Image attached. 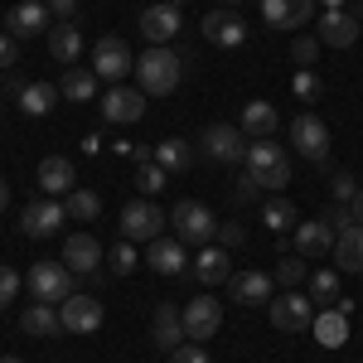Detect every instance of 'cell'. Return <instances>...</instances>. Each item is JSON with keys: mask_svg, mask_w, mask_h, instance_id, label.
Segmentation results:
<instances>
[{"mask_svg": "<svg viewBox=\"0 0 363 363\" xmlns=\"http://www.w3.org/2000/svg\"><path fill=\"white\" fill-rule=\"evenodd\" d=\"M179 78H184V63H179L174 49H145V54L136 58V87L145 92V97H165V92H174Z\"/></svg>", "mask_w": 363, "mask_h": 363, "instance_id": "6da1fadb", "label": "cell"}, {"mask_svg": "<svg viewBox=\"0 0 363 363\" xmlns=\"http://www.w3.org/2000/svg\"><path fill=\"white\" fill-rule=\"evenodd\" d=\"M169 213L160 203H150V199H131L126 208H121V242H155L160 233H165Z\"/></svg>", "mask_w": 363, "mask_h": 363, "instance_id": "7a4b0ae2", "label": "cell"}, {"mask_svg": "<svg viewBox=\"0 0 363 363\" xmlns=\"http://www.w3.org/2000/svg\"><path fill=\"white\" fill-rule=\"evenodd\" d=\"M169 228H174V238H179V242H199V247H208V242L218 238V218H213L199 199L174 203V208H169Z\"/></svg>", "mask_w": 363, "mask_h": 363, "instance_id": "3957f363", "label": "cell"}, {"mask_svg": "<svg viewBox=\"0 0 363 363\" xmlns=\"http://www.w3.org/2000/svg\"><path fill=\"white\" fill-rule=\"evenodd\" d=\"M25 286L34 291V301H49V306L58 301V306H63V301L73 296V272H68L63 262H34Z\"/></svg>", "mask_w": 363, "mask_h": 363, "instance_id": "277c9868", "label": "cell"}, {"mask_svg": "<svg viewBox=\"0 0 363 363\" xmlns=\"http://www.w3.org/2000/svg\"><path fill=\"white\" fill-rule=\"evenodd\" d=\"M291 145L306 155L310 165H325V160H330V126L315 112H301L291 121Z\"/></svg>", "mask_w": 363, "mask_h": 363, "instance_id": "5b68a950", "label": "cell"}, {"mask_svg": "<svg viewBox=\"0 0 363 363\" xmlns=\"http://www.w3.org/2000/svg\"><path fill=\"white\" fill-rule=\"evenodd\" d=\"M267 315H272V325H277V330L301 335V330H310V325H315V301H310V296H301V291H286V296H272Z\"/></svg>", "mask_w": 363, "mask_h": 363, "instance_id": "8992f818", "label": "cell"}, {"mask_svg": "<svg viewBox=\"0 0 363 363\" xmlns=\"http://www.w3.org/2000/svg\"><path fill=\"white\" fill-rule=\"evenodd\" d=\"M92 73L102 78V83H121L126 73H136V58H131V49L116 39V34H107V39H97V49H92Z\"/></svg>", "mask_w": 363, "mask_h": 363, "instance_id": "52a82bcc", "label": "cell"}, {"mask_svg": "<svg viewBox=\"0 0 363 363\" xmlns=\"http://www.w3.org/2000/svg\"><path fill=\"white\" fill-rule=\"evenodd\" d=\"M203 155L208 160H218V165H238V160H247V136H242V126H203Z\"/></svg>", "mask_w": 363, "mask_h": 363, "instance_id": "ba28073f", "label": "cell"}, {"mask_svg": "<svg viewBox=\"0 0 363 363\" xmlns=\"http://www.w3.org/2000/svg\"><path fill=\"white\" fill-rule=\"evenodd\" d=\"M102 116L112 121V126H136L140 116H145V92L140 87H126L116 83L102 92Z\"/></svg>", "mask_w": 363, "mask_h": 363, "instance_id": "9c48e42d", "label": "cell"}, {"mask_svg": "<svg viewBox=\"0 0 363 363\" xmlns=\"http://www.w3.org/2000/svg\"><path fill=\"white\" fill-rule=\"evenodd\" d=\"M73 277H92V272H102V262H107V252L102 242L92 238V233H73L68 242H63V257H58Z\"/></svg>", "mask_w": 363, "mask_h": 363, "instance_id": "30bf717a", "label": "cell"}, {"mask_svg": "<svg viewBox=\"0 0 363 363\" xmlns=\"http://www.w3.org/2000/svg\"><path fill=\"white\" fill-rule=\"evenodd\" d=\"M63 223H68V208L58 199H34L25 213H20V233L25 238H54Z\"/></svg>", "mask_w": 363, "mask_h": 363, "instance_id": "8fae6325", "label": "cell"}, {"mask_svg": "<svg viewBox=\"0 0 363 363\" xmlns=\"http://www.w3.org/2000/svg\"><path fill=\"white\" fill-rule=\"evenodd\" d=\"M58 315H63V330H68V335H92V330H102V320H107L102 301L78 296V291H73V296L58 306Z\"/></svg>", "mask_w": 363, "mask_h": 363, "instance_id": "7c38bea8", "label": "cell"}, {"mask_svg": "<svg viewBox=\"0 0 363 363\" xmlns=\"http://www.w3.org/2000/svg\"><path fill=\"white\" fill-rule=\"evenodd\" d=\"M218 325H223V301H213V296H194L189 306H184V335L194 339H213L218 335Z\"/></svg>", "mask_w": 363, "mask_h": 363, "instance_id": "4fadbf2b", "label": "cell"}, {"mask_svg": "<svg viewBox=\"0 0 363 363\" xmlns=\"http://www.w3.org/2000/svg\"><path fill=\"white\" fill-rule=\"evenodd\" d=\"M199 29H203V39L218 44V49H238V44H247V20H238L228 5H223V10H208Z\"/></svg>", "mask_w": 363, "mask_h": 363, "instance_id": "5bb4252c", "label": "cell"}, {"mask_svg": "<svg viewBox=\"0 0 363 363\" xmlns=\"http://www.w3.org/2000/svg\"><path fill=\"white\" fill-rule=\"evenodd\" d=\"M49 29V5L44 0H20V5H10V15H5V34L10 39H34V34H44Z\"/></svg>", "mask_w": 363, "mask_h": 363, "instance_id": "9a60e30c", "label": "cell"}, {"mask_svg": "<svg viewBox=\"0 0 363 363\" xmlns=\"http://www.w3.org/2000/svg\"><path fill=\"white\" fill-rule=\"evenodd\" d=\"M140 34L150 39V49H169V39L179 34V10L165 5V0H160V5H150V10L140 15Z\"/></svg>", "mask_w": 363, "mask_h": 363, "instance_id": "2e32d148", "label": "cell"}, {"mask_svg": "<svg viewBox=\"0 0 363 363\" xmlns=\"http://www.w3.org/2000/svg\"><path fill=\"white\" fill-rule=\"evenodd\" d=\"M363 34V20L359 15H349V10H325V20H320V44H330V49H349L354 39Z\"/></svg>", "mask_w": 363, "mask_h": 363, "instance_id": "e0dca14e", "label": "cell"}, {"mask_svg": "<svg viewBox=\"0 0 363 363\" xmlns=\"http://www.w3.org/2000/svg\"><path fill=\"white\" fill-rule=\"evenodd\" d=\"M150 339H155V349L160 354H174L179 344H184V310L174 306H155V320H150Z\"/></svg>", "mask_w": 363, "mask_h": 363, "instance_id": "ac0fdd59", "label": "cell"}, {"mask_svg": "<svg viewBox=\"0 0 363 363\" xmlns=\"http://www.w3.org/2000/svg\"><path fill=\"white\" fill-rule=\"evenodd\" d=\"M145 267H150V272H160V277H184V272H189L184 242H179V238H155L150 252H145Z\"/></svg>", "mask_w": 363, "mask_h": 363, "instance_id": "d6986e66", "label": "cell"}, {"mask_svg": "<svg viewBox=\"0 0 363 363\" xmlns=\"http://www.w3.org/2000/svg\"><path fill=\"white\" fill-rule=\"evenodd\" d=\"M228 296L238 306H272V277L267 272H233L228 277Z\"/></svg>", "mask_w": 363, "mask_h": 363, "instance_id": "ffe728a7", "label": "cell"}, {"mask_svg": "<svg viewBox=\"0 0 363 363\" xmlns=\"http://www.w3.org/2000/svg\"><path fill=\"white\" fill-rule=\"evenodd\" d=\"M189 277H194L199 286H223V281L233 277V257H228V247H213V242H208V247L189 262Z\"/></svg>", "mask_w": 363, "mask_h": 363, "instance_id": "44dd1931", "label": "cell"}, {"mask_svg": "<svg viewBox=\"0 0 363 363\" xmlns=\"http://www.w3.org/2000/svg\"><path fill=\"white\" fill-rule=\"evenodd\" d=\"M315 15V0H262V20L272 29H301Z\"/></svg>", "mask_w": 363, "mask_h": 363, "instance_id": "7402d4cb", "label": "cell"}, {"mask_svg": "<svg viewBox=\"0 0 363 363\" xmlns=\"http://www.w3.org/2000/svg\"><path fill=\"white\" fill-rule=\"evenodd\" d=\"M291 233H296V252H301V257H330V252H335V238H339L325 218H315V223H296Z\"/></svg>", "mask_w": 363, "mask_h": 363, "instance_id": "603a6c76", "label": "cell"}, {"mask_svg": "<svg viewBox=\"0 0 363 363\" xmlns=\"http://www.w3.org/2000/svg\"><path fill=\"white\" fill-rule=\"evenodd\" d=\"M20 330L34 335V339H54L58 330H63V315H58L49 301H34V306L20 310Z\"/></svg>", "mask_w": 363, "mask_h": 363, "instance_id": "cb8c5ba5", "label": "cell"}, {"mask_svg": "<svg viewBox=\"0 0 363 363\" xmlns=\"http://www.w3.org/2000/svg\"><path fill=\"white\" fill-rule=\"evenodd\" d=\"M49 54L58 58V63H78V54H83V29L73 25V20H58L54 29H49Z\"/></svg>", "mask_w": 363, "mask_h": 363, "instance_id": "d4e9b609", "label": "cell"}, {"mask_svg": "<svg viewBox=\"0 0 363 363\" xmlns=\"http://www.w3.org/2000/svg\"><path fill=\"white\" fill-rule=\"evenodd\" d=\"M39 189H44V199L73 194V165H68L63 155H49V160H39Z\"/></svg>", "mask_w": 363, "mask_h": 363, "instance_id": "484cf974", "label": "cell"}, {"mask_svg": "<svg viewBox=\"0 0 363 363\" xmlns=\"http://www.w3.org/2000/svg\"><path fill=\"white\" fill-rule=\"evenodd\" d=\"M335 267L339 272H363V223H354V228H344L335 238Z\"/></svg>", "mask_w": 363, "mask_h": 363, "instance_id": "4316f807", "label": "cell"}, {"mask_svg": "<svg viewBox=\"0 0 363 363\" xmlns=\"http://www.w3.org/2000/svg\"><path fill=\"white\" fill-rule=\"evenodd\" d=\"M150 160H155L160 169H169V174H179V169L194 165V145H189V140H179V136H169V140H160V145L150 150Z\"/></svg>", "mask_w": 363, "mask_h": 363, "instance_id": "83f0119b", "label": "cell"}, {"mask_svg": "<svg viewBox=\"0 0 363 363\" xmlns=\"http://www.w3.org/2000/svg\"><path fill=\"white\" fill-rule=\"evenodd\" d=\"M277 121H281V112L277 107H272V102H262V97H257V102H247V107H242V136H272V131H277Z\"/></svg>", "mask_w": 363, "mask_h": 363, "instance_id": "f1b7e54d", "label": "cell"}, {"mask_svg": "<svg viewBox=\"0 0 363 363\" xmlns=\"http://www.w3.org/2000/svg\"><path fill=\"white\" fill-rule=\"evenodd\" d=\"M97 83H102V78H97L92 68H68L63 83H58V92H63L68 102H92V97H97Z\"/></svg>", "mask_w": 363, "mask_h": 363, "instance_id": "f546056e", "label": "cell"}, {"mask_svg": "<svg viewBox=\"0 0 363 363\" xmlns=\"http://www.w3.org/2000/svg\"><path fill=\"white\" fill-rule=\"evenodd\" d=\"M58 97H63V92H58L54 83H29L25 92H20V112L25 116H49Z\"/></svg>", "mask_w": 363, "mask_h": 363, "instance_id": "4dcf8cb0", "label": "cell"}, {"mask_svg": "<svg viewBox=\"0 0 363 363\" xmlns=\"http://www.w3.org/2000/svg\"><path fill=\"white\" fill-rule=\"evenodd\" d=\"M310 330H315V339H320L325 349H339V344H344V335H349V315H339V310H325V315H320Z\"/></svg>", "mask_w": 363, "mask_h": 363, "instance_id": "1f68e13d", "label": "cell"}, {"mask_svg": "<svg viewBox=\"0 0 363 363\" xmlns=\"http://www.w3.org/2000/svg\"><path fill=\"white\" fill-rule=\"evenodd\" d=\"M63 208H68V218H73V223H97V213H102V199L92 194V189H73V194L63 199Z\"/></svg>", "mask_w": 363, "mask_h": 363, "instance_id": "d6a6232c", "label": "cell"}, {"mask_svg": "<svg viewBox=\"0 0 363 363\" xmlns=\"http://www.w3.org/2000/svg\"><path fill=\"white\" fill-rule=\"evenodd\" d=\"M277 165H291L286 150H281L272 136H262L257 145H247V169H277Z\"/></svg>", "mask_w": 363, "mask_h": 363, "instance_id": "836d02e7", "label": "cell"}, {"mask_svg": "<svg viewBox=\"0 0 363 363\" xmlns=\"http://www.w3.org/2000/svg\"><path fill=\"white\" fill-rule=\"evenodd\" d=\"M262 223L272 228V233H291V228L301 223V218H296V203H291V199H272V203L262 208Z\"/></svg>", "mask_w": 363, "mask_h": 363, "instance_id": "e575fe53", "label": "cell"}, {"mask_svg": "<svg viewBox=\"0 0 363 363\" xmlns=\"http://www.w3.org/2000/svg\"><path fill=\"white\" fill-rule=\"evenodd\" d=\"M310 301H339V267H320L310 277Z\"/></svg>", "mask_w": 363, "mask_h": 363, "instance_id": "d590c367", "label": "cell"}, {"mask_svg": "<svg viewBox=\"0 0 363 363\" xmlns=\"http://www.w3.org/2000/svg\"><path fill=\"white\" fill-rule=\"evenodd\" d=\"M165 184H169V169H160L155 160H145V165L136 169V189H140L145 199H150V194H160Z\"/></svg>", "mask_w": 363, "mask_h": 363, "instance_id": "8d00e7d4", "label": "cell"}, {"mask_svg": "<svg viewBox=\"0 0 363 363\" xmlns=\"http://www.w3.org/2000/svg\"><path fill=\"white\" fill-rule=\"evenodd\" d=\"M277 281L286 286V291H296L301 281H310V272H306V257L296 252V257H281L277 262Z\"/></svg>", "mask_w": 363, "mask_h": 363, "instance_id": "74e56055", "label": "cell"}, {"mask_svg": "<svg viewBox=\"0 0 363 363\" xmlns=\"http://www.w3.org/2000/svg\"><path fill=\"white\" fill-rule=\"evenodd\" d=\"M107 262H112V277H131V272L140 267V257H136V242H116Z\"/></svg>", "mask_w": 363, "mask_h": 363, "instance_id": "f35d334b", "label": "cell"}, {"mask_svg": "<svg viewBox=\"0 0 363 363\" xmlns=\"http://www.w3.org/2000/svg\"><path fill=\"white\" fill-rule=\"evenodd\" d=\"M291 87H296V97H301V102H320V92H325V87H320V73H315V68H301Z\"/></svg>", "mask_w": 363, "mask_h": 363, "instance_id": "ab89813d", "label": "cell"}, {"mask_svg": "<svg viewBox=\"0 0 363 363\" xmlns=\"http://www.w3.org/2000/svg\"><path fill=\"white\" fill-rule=\"evenodd\" d=\"M330 194H335V203H354V194H359V179H354L349 169H335V179H330Z\"/></svg>", "mask_w": 363, "mask_h": 363, "instance_id": "60d3db41", "label": "cell"}, {"mask_svg": "<svg viewBox=\"0 0 363 363\" xmlns=\"http://www.w3.org/2000/svg\"><path fill=\"white\" fill-rule=\"evenodd\" d=\"M252 179L262 184V189H286L291 184V165H277V169H247Z\"/></svg>", "mask_w": 363, "mask_h": 363, "instance_id": "b9f144b4", "label": "cell"}, {"mask_svg": "<svg viewBox=\"0 0 363 363\" xmlns=\"http://www.w3.org/2000/svg\"><path fill=\"white\" fill-rule=\"evenodd\" d=\"M15 296H20V272L15 267H0V310L15 306Z\"/></svg>", "mask_w": 363, "mask_h": 363, "instance_id": "7bdbcfd3", "label": "cell"}, {"mask_svg": "<svg viewBox=\"0 0 363 363\" xmlns=\"http://www.w3.org/2000/svg\"><path fill=\"white\" fill-rule=\"evenodd\" d=\"M320 218H325V223L335 228V233H344V228H354V223H359V218H354V208H349V203H330V208H325V213H320Z\"/></svg>", "mask_w": 363, "mask_h": 363, "instance_id": "ee69618b", "label": "cell"}, {"mask_svg": "<svg viewBox=\"0 0 363 363\" xmlns=\"http://www.w3.org/2000/svg\"><path fill=\"white\" fill-rule=\"evenodd\" d=\"M291 58H296V63H301V68H315V58H320V39H296V44H291Z\"/></svg>", "mask_w": 363, "mask_h": 363, "instance_id": "f6af8a7d", "label": "cell"}, {"mask_svg": "<svg viewBox=\"0 0 363 363\" xmlns=\"http://www.w3.org/2000/svg\"><path fill=\"white\" fill-rule=\"evenodd\" d=\"M169 363H213V359H208V349H203V344L184 339V344H179V349L169 354Z\"/></svg>", "mask_w": 363, "mask_h": 363, "instance_id": "bcb514c9", "label": "cell"}, {"mask_svg": "<svg viewBox=\"0 0 363 363\" xmlns=\"http://www.w3.org/2000/svg\"><path fill=\"white\" fill-rule=\"evenodd\" d=\"M242 242H247V228L242 223H218V247H242Z\"/></svg>", "mask_w": 363, "mask_h": 363, "instance_id": "7dc6e473", "label": "cell"}, {"mask_svg": "<svg viewBox=\"0 0 363 363\" xmlns=\"http://www.w3.org/2000/svg\"><path fill=\"white\" fill-rule=\"evenodd\" d=\"M233 199H238V203H257V199H262V184H257V179H238V189H233Z\"/></svg>", "mask_w": 363, "mask_h": 363, "instance_id": "c3c4849f", "label": "cell"}, {"mask_svg": "<svg viewBox=\"0 0 363 363\" xmlns=\"http://www.w3.org/2000/svg\"><path fill=\"white\" fill-rule=\"evenodd\" d=\"M49 5V15H58V20H73L78 15V0H44Z\"/></svg>", "mask_w": 363, "mask_h": 363, "instance_id": "681fc988", "label": "cell"}, {"mask_svg": "<svg viewBox=\"0 0 363 363\" xmlns=\"http://www.w3.org/2000/svg\"><path fill=\"white\" fill-rule=\"evenodd\" d=\"M10 63H15V39L0 34V68H10Z\"/></svg>", "mask_w": 363, "mask_h": 363, "instance_id": "f907efd6", "label": "cell"}, {"mask_svg": "<svg viewBox=\"0 0 363 363\" xmlns=\"http://www.w3.org/2000/svg\"><path fill=\"white\" fill-rule=\"evenodd\" d=\"M349 208H354V218L363 223V184H359V194H354V203H349Z\"/></svg>", "mask_w": 363, "mask_h": 363, "instance_id": "816d5d0a", "label": "cell"}, {"mask_svg": "<svg viewBox=\"0 0 363 363\" xmlns=\"http://www.w3.org/2000/svg\"><path fill=\"white\" fill-rule=\"evenodd\" d=\"M5 203H10V184L0 179V208H5Z\"/></svg>", "mask_w": 363, "mask_h": 363, "instance_id": "f5cc1de1", "label": "cell"}, {"mask_svg": "<svg viewBox=\"0 0 363 363\" xmlns=\"http://www.w3.org/2000/svg\"><path fill=\"white\" fill-rule=\"evenodd\" d=\"M325 10H344V0H325Z\"/></svg>", "mask_w": 363, "mask_h": 363, "instance_id": "db71d44e", "label": "cell"}, {"mask_svg": "<svg viewBox=\"0 0 363 363\" xmlns=\"http://www.w3.org/2000/svg\"><path fill=\"white\" fill-rule=\"evenodd\" d=\"M165 5H174V10H179V5H184V0H165Z\"/></svg>", "mask_w": 363, "mask_h": 363, "instance_id": "11a10c76", "label": "cell"}, {"mask_svg": "<svg viewBox=\"0 0 363 363\" xmlns=\"http://www.w3.org/2000/svg\"><path fill=\"white\" fill-rule=\"evenodd\" d=\"M223 5H228V10H233V5H242V0H223Z\"/></svg>", "mask_w": 363, "mask_h": 363, "instance_id": "9f6ffc18", "label": "cell"}, {"mask_svg": "<svg viewBox=\"0 0 363 363\" xmlns=\"http://www.w3.org/2000/svg\"><path fill=\"white\" fill-rule=\"evenodd\" d=\"M0 363H20V359H0Z\"/></svg>", "mask_w": 363, "mask_h": 363, "instance_id": "6f0895ef", "label": "cell"}]
</instances>
